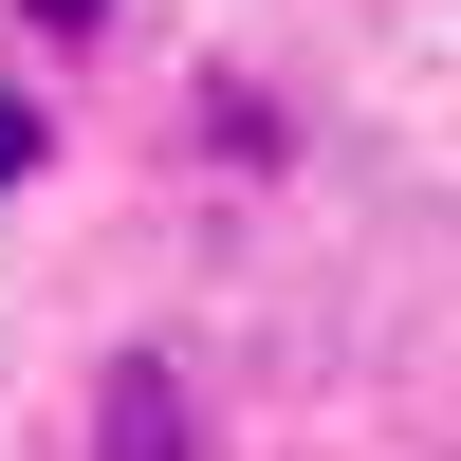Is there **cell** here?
I'll list each match as a JSON object with an SVG mask.
<instances>
[{
    "mask_svg": "<svg viewBox=\"0 0 461 461\" xmlns=\"http://www.w3.org/2000/svg\"><path fill=\"white\" fill-rule=\"evenodd\" d=\"M56 461H221V388L167 332H111V351L74 369V443Z\"/></svg>",
    "mask_w": 461,
    "mask_h": 461,
    "instance_id": "6da1fadb",
    "label": "cell"
},
{
    "mask_svg": "<svg viewBox=\"0 0 461 461\" xmlns=\"http://www.w3.org/2000/svg\"><path fill=\"white\" fill-rule=\"evenodd\" d=\"M185 167H203V185H295V167H314V111H295L277 74L221 56L203 93H185Z\"/></svg>",
    "mask_w": 461,
    "mask_h": 461,
    "instance_id": "7a4b0ae2",
    "label": "cell"
},
{
    "mask_svg": "<svg viewBox=\"0 0 461 461\" xmlns=\"http://www.w3.org/2000/svg\"><path fill=\"white\" fill-rule=\"evenodd\" d=\"M111 37H130V0H0V56H19V74H56V93L111 56Z\"/></svg>",
    "mask_w": 461,
    "mask_h": 461,
    "instance_id": "3957f363",
    "label": "cell"
},
{
    "mask_svg": "<svg viewBox=\"0 0 461 461\" xmlns=\"http://www.w3.org/2000/svg\"><path fill=\"white\" fill-rule=\"evenodd\" d=\"M56 167H74V93H56V74H19V56H0V203H37Z\"/></svg>",
    "mask_w": 461,
    "mask_h": 461,
    "instance_id": "277c9868",
    "label": "cell"
}]
</instances>
